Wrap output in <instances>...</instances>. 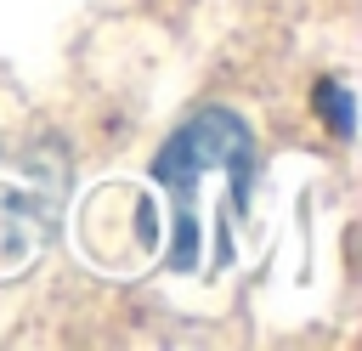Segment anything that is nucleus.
<instances>
[{
    "label": "nucleus",
    "instance_id": "1",
    "mask_svg": "<svg viewBox=\"0 0 362 351\" xmlns=\"http://www.w3.org/2000/svg\"><path fill=\"white\" fill-rule=\"evenodd\" d=\"M170 277H215L238 260L255 198V136L226 108H198L153 159Z\"/></svg>",
    "mask_w": 362,
    "mask_h": 351
},
{
    "label": "nucleus",
    "instance_id": "2",
    "mask_svg": "<svg viewBox=\"0 0 362 351\" xmlns=\"http://www.w3.org/2000/svg\"><path fill=\"white\" fill-rule=\"evenodd\" d=\"M74 243L107 277L147 272L164 255V209H158V192H147L136 181H102V187H90V198L79 204V221H74Z\"/></svg>",
    "mask_w": 362,
    "mask_h": 351
},
{
    "label": "nucleus",
    "instance_id": "3",
    "mask_svg": "<svg viewBox=\"0 0 362 351\" xmlns=\"http://www.w3.org/2000/svg\"><path fill=\"white\" fill-rule=\"evenodd\" d=\"M62 164H51L45 176V159H28L17 170L0 176V283L6 277H23L51 232H57V209H62Z\"/></svg>",
    "mask_w": 362,
    "mask_h": 351
},
{
    "label": "nucleus",
    "instance_id": "4",
    "mask_svg": "<svg viewBox=\"0 0 362 351\" xmlns=\"http://www.w3.org/2000/svg\"><path fill=\"white\" fill-rule=\"evenodd\" d=\"M317 96H322V108H328L334 130H339V136H351V102H345V85H339V79H322V91H317Z\"/></svg>",
    "mask_w": 362,
    "mask_h": 351
}]
</instances>
